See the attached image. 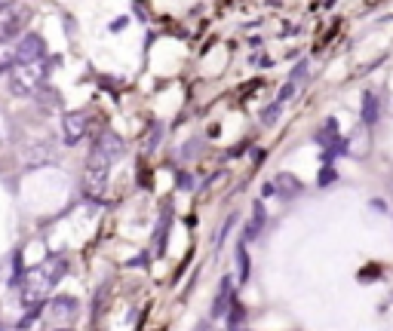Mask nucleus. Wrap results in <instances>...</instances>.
Returning <instances> with one entry per match:
<instances>
[{
	"mask_svg": "<svg viewBox=\"0 0 393 331\" xmlns=\"http://www.w3.org/2000/svg\"><path fill=\"white\" fill-rule=\"evenodd\" d=\"M123 154H126V144H123V138L117 135V132H102V135H98V141L93 144V150H89L87 169L108 172L114 163L123 160Z\"/></svg>",
	"mask_w": 393,
	"mask_h": 331,
	"instance_id": "nucleus-1",
	"label": "nucleus"
},
{
	"mask_svg": "<svg viewBox=\"0 0 393 331\" xmlns=\"http://www.w3.org/2000/svg\"><path fill=\"white\" fill-rule=\"evenodd\" d=\"M52 286H56V279L47 273V267H31L28 273H22V279H19V297H22L25 307H41L43 301H47V295L52 291Z\"/></svg>",
	"mask_w": 393,
	"mask_h": 331,
	"instance_id": "nucleus-2",
	"label": "nucleus"
},
{
	"mask_svg": "<svg viewBox=\"0 0 393 331\" xmlns=\"http://www.w3.org/2000/svg\"><path fill=\"white\" fill-rule=\"evenodd\" d=\"M43 80H47L43 58H37V62H16V68L10 74V89L12 95H34L43 86Z\"/></svg>",
	"mask_w": 393,
	"mask_h": 331,
	"instance_id": "nucleus-3",
	"label": "nucleus"
},
{
	"mask_svg": "<svg viewBox=\"0 0 393 331\" xmlns=\"http://www.w3.org/2000/svg\"><path fill=\"white\" fill-rule=\"evenodd\" d=\"M31 22V10L25 3H3L0 6V43H10L25 31Z\"/></svg>",
	"mask_w": 393,
	"mask_h": 331,
	"instance_id": "nucleus-4",
	"label": "nucleus"
},
{
	"mask_svg": "<svg viewBox=\"0 0 393 331\" xmlns=\"http://www.w3.org/2000/svg\"><path fill=\"white\" fill-rule=\"evenodd\" d=\"M74 316H77V301L74 297H52L47 304V326L49 328H58V326H74Z\"/></svg>",
	"mask_w": 393,
	"mask_h": 331,
	"instance_id": "nucleus-5",
	"label": "nucleus"
},
{
	"mask_svg": "<svg viewBox=\"0 0 393 331\" xmlns=\"http://www.w3.org/2000/svg\"><path fill=\"white\" fill-rule=\"evenodd\" d=\"M89 129V114L87 111H68V114L62 117V138L68 148H74V144H80V138L87 135Z\"/></svg>",
	"mask_w": 393,
	"mask_h": 331,
	"instance_id": "nucleus-6",
	"label": "nucleus"
},
{
	"mask_svg": "<svg viewBox=\"0 0 393 331\" xmlns=\"http://www.w3.org/2000/svg\"><path fill=\"white\" fill-rule=\"evenodd\" d=\"M47 56V43L41 34H25L22 43L16 46V62H37Z\"/></svg>",
	"mask_w": 393,
	"mask_h": 331,
	"instance_id": "nucleus-7",
	"label": "nucleus"
},
{
	"mask_svg": "<svg viewBox=\"0 0 393 331\" xmlns=\"http://www.w3.org/2000/svg\"><path fill=\"white\" fill-rule=\"evenodd\" d=\"M273 190H280L283 196H298L301 194V181L289 172H280L277 178H273Z\"/></svg>",
	"mask_w": 393,
	"mask_h": 331,
	"instance_id": "nucleus-8",
	"label": "nucleus"
},
{
	"mask_svg": "<svg viewBox=\"0 0 393 331\" xmlns=\"http://www.w3.org/2000/svg\"><path fill=\"white\" fill-rule=\"evenodd\" d=\"M227 301H231V279H221V288H218V297H215V304H212V316H225V310H227Z\"/></svg>",
	"mask_w": 393,
	"mask_h": 331,
	"instance_id": "nucleus-9",
	"label": "nucleus"
},
{
	"mask_svg": "<svg viewBox=\"0 0 393 331\" xmlns=\"http://www.w3.org/2000/svg\"><path fill=\"white\" fill-rule=\"evenodd\" d=\"M261 230H265V206L255 203L252 206V224H249V230H246V240H255Z\"/></svg>",
	"mask_w": 393,
	"mask_h": 331,
	"instance_id": "nucleus-10",
	"label": "nucleus"
},
{
	"mask_svg": "<svg viewBox=\"0 0 393 331\" xmlns=\"http://www.w3.org/2000/svg\"><path fill=\"white\" fill-rule=\"evenodd\" d=\"M375 120H378V95L375 92H369V95L363 98V123L372 126Z\"/></svg>",
	"mask_w": 393,
	"mask_h": 331,
	"instance_id": "nucleus-11",
	"label": "nucleus"
},
{
	"mask_svg": "<svg viewBox=\"0 0 393 331\" xmlns=\"http://www.w3.org/2000/svg\"><path fill=\"white\" fill-rule=\"evenodd\" d=\"M237 264H240V279H249V273H252V261H249V255H246V246L240 242L237 246Z\"/></svg>",
	"mask_w": 393,
	"mask_h": 331,
	"instance_id": "nucleus-12",
	"label": "nucleus"
},
{
	"mask_svg": "<svg viewBox=\"0 0 393 331\" xmlns=\"http://www.w3.org/2000/svg\"><path fill=\"white\" fill-rule=\"evenodd\" d=\"M329 181H335V169H332V166H326V169L319 172V184H323V187H326V184H329Z\"/></svg>",
	"mask_w": 393,
	"mask_h": 331,
	"instance_id": "nucleus-13",
	"label": "nucleus"
},
{
	"mask_svg": "<svg viewBox=\"0 0 393 331\" xmlns=\"http://www.w3.org/2000/svg\"><path fill=\"white\" fill-rule=\"evenodd\" d=\"M292 95H295V83H286L283 89H280V104H283V102H289Z\"/></svg>",
	"mask_w": 393,
	"mask_h": 331,
	"instance_id": "nucleus-14",
	"label": "nucleus"
},
{
	"mask_svg": "<svg viewBox=\"0 0 393 331\" xmlns=\"http://www.w3.org/2000/svg\"><path fill=\"white\" fill-rule=\"evenodd\" d=\"M277 111H280V102L273 104V108H267V111H265V123H273V117H277Z\"/></svg>",
	"mask_w": 393,
	"mask_h": 331,
	"instance_id": "nucleus-15",
	"label": "nucleus"
},
{
	"mask_svg": "<svg viewBox=\"0 0 393 331\" xmlns=\"http://www.w3.org/2000/svg\"><path fill=\"white\" fill-rule=\"evenodd\" d=\"M3 71H6V68H3V65H0V74H3Z\"/></svg>",
	"mask_w": 393,
	"mask_h": 331,
	"instance_id": "nucleus-16",
	"label": "nucleus"
},
{
	"mask_svg": "<svg viewBox=\"0 0 393 331\" xmlns=\"http://www.w3.org/2000/svg\"><path fill=\"white\" fill-rule=\"evenodd\" d=\"M390 187H393V181H390Z\"/></svg>",
	"mask_w": 393,
	"mask_h": 331,
	"instance_id": "nucleus-17",
	"label": "nucleus"
}]
</instances>
